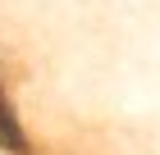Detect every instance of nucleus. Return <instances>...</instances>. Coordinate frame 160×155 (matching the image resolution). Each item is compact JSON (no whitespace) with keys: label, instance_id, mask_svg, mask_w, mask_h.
<instances>
[{"label":"nucleus","instance_id":"f257e3e1","mask_svg":"<svg viewBox=\"0 0 160 155\" xmlns=\"http://www.w3.org/2000/svg\"><path fill=\"white\" fill-rule=\"evenodd\" d=\"M0 146L23 151V128H18V119H14V109H9V100H5V91H0Z\"/></svg>","mask_w":160,"mask_h":155}]
</instances>
